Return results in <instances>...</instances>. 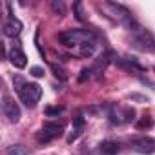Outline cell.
Returning <instances> with one entry per match:
<instances>
[{"mask_svg":"<svg viewBox=\"0 0 155 155\" xmlns=\"http://www.w3.org/2000/svg\"><path fill=\"white\" fill-rule=\"evenodd\" d=\"M58 40L66 46V48H75V46H82L86 42H91L95 40L91 31H86V29H69V31H64L58 35Z\"/></svg>","mask_w":155,"mask_h":155,"instance_id":"1","label":"cell"},{"mask_svg":"<svg viewBox=\"0 0 155 155\" xmlns=\"http://www.w3.org/2000/svg\"><path fill=\"white\" fill-rule=\"evenodd\" d=\"M18 97L20 101L28 106V108H35L37 102L40 101L42 97V88L35 82H26L20 90H18Z\"/></svg>","mask_w":155,"mask_h":155,"instance_id":"2","label":"cell"},{"mask_svg":"<svg viewBox=\"0 0 155 155\" xmlns=\"http://www.w3.org/2000/svg\"><path fill=\"white\" fill-rule=\"evenodd\" d=\"M2 111H4V115L8 117L9 122H18L20 120V108L9 95L2 97Z\"/></svg>","mask_w":155,"mask_h":155,"instance_id":"3","label":"cell"},{"mask_svg":"<svg viewBox=\"0 0 155 155\" xmlns=\"http://www.w3.org/2000/svg\"><path fill=\"white\" fill-rule=\"evenodd\" d=\"M60 135H62V124L60 122H48V124H44V128L38 135V140L40 142H49V140H53Z\"/></svg>","mask_w":155,"mask_h":155,"instance_id":"4","label":"cell"},{"mask_svg":"<svg viewBox=\"0 0 155 155\" xmlns=\"http://www.w3.org/2000/svg\"><path fill=\"white\" fill-rule=\"evenodd\" d=\"M131 146H133L135 151L150 155V153L155 151V139H151V137H140V139H135L131 142Z\"/></svg>","mask_w":155,"mask_h":155,"instance_id":"5","label":"cell"},{"mask_svg":"<svg viewBox=\"0 0 155 155\" xmlns=\"http://www.w3.org/2000/svg\"><path fill=\"white\" fill-rule=\"evenodd\" d=\"M20 31H22V22L18 18H15V17H9L6 20V24H4V35L15 38V37L20 35Z\"/></svg>","mask_w":155,"mask_h":155,"instance_id":"6","label":"cell"},{"mask_svg":"<svg viewBox=\"0 0 155 155\" xmlns=\"http://www.w3.org/2000/svg\"><path fill=\"white\" fill-rule=\"evenodd\" d=\"M9 60H11V64H13L15 68H26V64H28V57H26V53L20 49V46L13 48V49L9 51Z\"/></svg>","mask_w":155,"mask_h":155,"instance_id":"7","label":"cell"},{"mask_svg":"<svg viewBox=\"0 0 155 155\" xmlns=\"http://www.w3.org/2000/svg\"><path fill=\"white\" fill-rule=\"evenodd\" d=\"M120 151V144L113 140H104L99 146V155H117Z\"/></svg>","mask_w":155,"mask_h":155,"instance_id":"8","label":"cell"},{"mask_svg":"<svg viewBox=\"0 0 155 155\" xmlns=\"http://www.w3.org/2000/svg\"><path fill=\"white\" fill-rule=\"evenodd\" d=\"M110 64V55H101L97 60H95V64L91 66V73H95V75H101L104 69H106V66Z\"/></svg>","mask_w":155,"mask_h":155,"instance_id":"9","label":"cell"},{"mask_svg":"<svg viewBox=\"0 0 155 155\" xmlns=\"http://www.w3.org/2000/svg\"><path fill=\"white\" fill-rule=\"evenodd\" d=\"M28 148L22 146V144H11L4 150V155H28Z\"/></svg>","mask_w":155,"mask_h":155,"instance_id":"10","label":"cell"},{"mask_svg":"<svg viewBox=\"0 0 155 155\" xmlns=\"http://www.w3.org/2000/svg\"><path fill=\"white\" fill-rule=\"evenodd\" d=\"M93 53H95V40L82 44V46H81V49H79V55H81V57H84V58H86V57L90 58Z\"/></svg>","mask_w":155,"mask_h":155,"instance_id":"11","label":"cell"},{"mask_svg":"<svg viewBox=\"0 0 155 155\" xmlns=\"http://www.w3.org/2000/svg\"><path fill=\"white\" fill-rule=\"evenodd\" d=\"M49 6H51V9H53L58 17H62V15H64V11H66V8H64V4L60 2V0H51Z\"/></svg>","mask_w":155,"mask_h":155,"instance_id":"12","label":"cell"},{"mask_svg":"<svg viewBox=\"0 0 155 155\" xmlns=\"http://www.w3.org/2000/svg\"><path fill=\"white\" fill-rule=\"evenodd\" d=\"M91 77V68H84L82 71H81V77H79V81L81 82H86L88 79Z\"/></svg>","mask_w":155,"mask_h":155,"instance_id":"13","label":"cell"},{"mask_svg":"<svg viewBox=\"0 0 155 155\" xmlns=\"http://www.w3.org/2000/svg\"><path fill=\"white\" fill-rule=\"evenodd\" d=\"M64 111V108L62 106H58V108H46V115L48 117H53V115H60Z\"/></svg>","mask_w":155,"mask_h":155,"instance_id":"14","label":"cell"},{"mask_svg":"<svg viewBox=\"0 0 155 155\" xmlns=\"http://www.w3.org/2000/svg\"><path fill=\"white\" fill-rule=\"evenodd\" d=\"M73 9H75V13H77V18L82 22V20H84V15H82V4H81V2H77V4L73 6Z\"/></svg>","mask_w":155,"mask_h":155,"instance_id":"15","label":"cell"},{"mask_svg":"<svg viewBox=\"0 0 155 155\" xmlns=\"http://www.w3.org/2000/svg\"><path fill=\"white\" fill-rule=\"evenodd\" d=\"M31 75L35 77V79H40V77H44V69L38 68V66H33L31 68Z\"/></svg>","mask_w":155,"mask_h":155,"instance_id":"16","label":"cell"},{"mask_svg":"<svg viewBox=\"0 0 155 155\" xmlns=\"http://www.w3.org/2000/svg\"><path fill=\"white\" fill-rule=\"evenodd\" d=\"M51 69H53V73H55V77H60L62 81H66V73H64V69H60V68H57L55 64L51 66Z\"/></svg>","mask_w":155,"mask_h":155,"instance_id":"17","label":"cell"},{"mask_svg":"<svg viewBox=\"0 0 155 155\" xmlns=\"http://www.w3.org/2000/svg\"><path fill=\"white\" fill-rule=\"evenodd\" d=\"M150 126H151V120L144 117V119H142V120L137 124V130H142V128H150Z\"/></svg>","mask_w":155,"mask_h":155,"instance_id":"18","label":"cell"}]
</instances>
